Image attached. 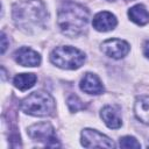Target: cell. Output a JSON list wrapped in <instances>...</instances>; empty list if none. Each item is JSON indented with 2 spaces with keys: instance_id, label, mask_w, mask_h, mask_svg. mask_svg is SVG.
Instances as JSON below:
<instances>
[{
  "instance_id": "cell-12",
  "label": "cell",
  "mask_w": 149,
  "mask_h": 149,
  "mask_svg": "<svg viewBox=\"0 0 149 149\" xmlns=\"http://www.w3.org/2000/svg\"><path fill=\"white\" fill-rule=\"evenodd\" d=\"M134 113L141 122L149 125V95H142L136 99L134 104Z\"/></svg>"
},
{
  "instance_id": "cell-3",
  "label": "cell",
  "mask_w": 149,
  "mask_h": 149,
  "mask_svg": "<svg viewBox=\"0 0 149 149\" xmlns=\"http://www.w3.org/2000/svg\"><path fill=\"white\" fill-rule=\"evenodd\" d=\"M20 108L29 115L49 116L55 111V100L49 93L44 91H36L21 101Z\"/></svg>"
},
{
  "instance_id": "cell-18",
  "label": "cell",
  "mask_w": 149,
  "mask_h": 149,
  "mask_svg": "<svg viewBox=\"0 0 149 149\" xmlns=\"http://www.w3.org/2000/svg\"><path fill=\"white\" fill-rule=\"evenodd\" d=\"M143 54H144L146 57L149 58V40H148V41L144 43V45H143Z\"/></svg>"
},
{
  "instance_id": "cell-6",
  "label": "cell",
  "mask_w": 149,
  "mask_h": 149,
  "mask_svg": "<svg viewBox=\"0 0 149 149\" xmlns=\"http://www.w3.org/2000/svg\"><path fill=\"white\" fill-rule=\"evenodd\" d=\"M81 144L85 148H114V142L95 129L85 128L81 132Z\"/></svg>"
},
{
  "instance_id": "cell-19",
  "label": "cell",
  "mask_w": 149,
  "mask_h": 149,
  "mask_svg": "<svg viewBox=\"0 0 149 149\" xmlns=\"http://www.w3.org/2000/svg\"><path fill=\"white\" fill-rule=\"evenodd\" d=\"M108 1H114V0H108Z\"/></svg>"
},
{
  "instance_id": "cell-11",
  "label": "cell",
  "mask_w": 149,
  "mask_h": 149,
  "mask_svg": "<svg viewBox=\"0 0 149 149\" xmlns=\"http://www.w3.org/2000/svg\"><path fill=\"white\" fill-rule=\"evenodd\" d=\"M100 115H101V119L104 120V122L106 123V126L108 128L118 129L122 125V121H121V118L119 116L118 111L112 106H105L101 109Z\"/></svg>"
},
{
  "instance_id": "cell-15",
  "label": "cell",
  "mask_w": 149,
  "mask_h": 149,
  "mask_svg": "<svg viewBox=\"0 0 149 149\" xmlns=\"http://www.w3.org/2000/svg\"><path fill=\"white\" fill-rule=\"evenodd\" d=\"M68 106H69L71 112H77V111L83 109L85 107V105L81 102V100L77 95H73V94L68 98Z\"/></svg>"
},
{
  "instance_id": "cell-14",
  "label": "cell",
  "mask_w": 149,
  "mask_h": 149,
  "mask_svg": "<svg viewBox=\"0 0 149 149\" xmlns=\"http://www.w3.org/2000/svg\"><path fill=\"white\" fill-rule=\"evenodd\" d=\"M36 80H37V77L34 73H19L14 77L13 83L16 88H19L21 91H26V90L33 87L35 85Z\"/></svg>"
},
{
  "instance_id": "cell-8",
  "label": "cell",
  "mask_w": 149,
  "mask_h": 149,
  "mask_svg": "<svg viewBox=\"0 0 149 149\" xmlns=\"http://www.w3.org/2000/svg\"><path fill=\"white\" fill-rule=\"evenodd\" d=\"M14 58L16 61V63H19L22 66H37L41 63V56L34 51L30 48L27 47H22L20 49H17L14 52Z\"/></svg>"
},
{
  "instance_id": "cell-16",
  "label": "cell",
  "mask_w": 149,
  "mask_h": 149,
  "mask_svg": "<svg viewBox=\"0 0 149 149\" xmlns=\"http://www.w3.org/2000/svg\"><path fill=\"white\" fill-rule=\"evenodd\" d=\"M120 147L121 148H136L140 149L141 144L137 142V140L133 136H123L120 139Z\"/></svg>"
},
{
  "instance_id": "cell-5",
  "label": "cell",
  "mask_w": 149,
  "mask_h": 149,
  "mask_svg": "<svg viewBox=\"0 0 149 149\" xmlns=\"http://www.w3.org/2000/svg\"><path fill=\"white\" fill-rule=\"evenodd\" d=\"M28 135L34 141L41 142L47 147H59L55 129L50 123L41 122L30 126L28 128Z\"/></svg>"
},
{
  "instance_id": "cell-4",
  "label": "cell",
  "mask_w": 149,
  "mask_h": 149,
  "mask_svg": "<svg viewBox=\"0 0 149 149\" xmlns=\"http://www.w3.org/2000/svg\"><path fill=\"white\" fill-rule=\"evenodd\" d=\"M50 61L58 68L66 70H74L83 65L85 55L74 47L62 45L55 48L50 54Z\"/></svg>"
},
{
  "instance_id": "cell-10",
  "label": "cell",
  "mask_w": 149,
  "mask_h": 149,
  "mask_svg": "<svg viewBox=\"0 0 149 149\" xmlns=\"http://www.w3.org/2000/svg\"><path fill=\"white\" fill-rule=\"evenodd\" d=\"M80 90L88 94H100L104 91V86L100 79L94 73H85L80 80Z\"/></svg>"
},
{
  "instance_id": "cell-9",
  "label": "cell",
  "mask_w": 149,
  "mask_h": 149,
  "mask_svg": "<svg viewBox=\"0 0 149 149\" xmlns=\"http://www.w3.org/2000/svg\"><path fill=\"white\" fill-rule=\"evenodd\" d=\"M118 21L116 17L109 13V12H99L98 14L94 15L92 24L93 28L98 31H108L115 28Z\"/></svg>"
},
{
  "instance_id": "cell-2",
  "label": "cell",
  "mask_w": 149,
  "mask_h": 149,
  "mask_svg": "<svg viewBox=\"0 0 149 149\" xmlns=\"http://www.w3.org/2000/svg\"><path fill=\"white\" fill-rule=\"evenodd\" d=\"M88 22V10L73 1H65L58 10L57 23L61 31L69 36L76 37L84 31Z\"/></svg>"
},
{
  "instance_id": "cell-17",
  "label": "cell",
  "mask_w": 149,
  "mask_h": 149,
  "mask_svg": "<svg viewBox=\"0 0 149 149\" xmlns=\"http://www.w3.org/2000/svg\"><path fill=\"white\" fill-rule=\"evenodd\" d=\"M6 48H7V37H6L5 33L2 31V33H1V54L5 52Z\"/></svg>"
},
{
  "instance_id": "cell-13",
  "label": "cell",
  "mask_w": 149,
  "mask_h": 149,
  "mask_svg": "<svg viewBox=\"0 0 149 149\" xmlns=\"http://www.w3.org/2000/svg\"><path fill=\"white\" fill-rule=\"evenodd\" d=\"M129 19L139 26H144L149 22V12L143 5H135L128 10Z\"/></svg>"
},
{
  "instance_id": "cell-7",
  "label": "cell",
  "mask_w": 149,
  "mask_h": 149,
  "mask_svg": "<svg viewBox=\"0 0 149 149\" xmlns=\"http://www.w3.org/2000/svg\"><path fill=\"white\" fill-rule=\"evenodd\" d=\"M101 51L111 58L120 59V58H123L129 52V44L123 40L111 38L102 42Z\"/></svg>"
},
{
  "instance_id": "cell-1",
  "label": "cell",
  "mask_w": 149,
  "mask_h": 149,
  "mask_svg": "<svg viewBox=\"0 0 149 149\" xmlns=\"http://www.w3.org/2000/svg\"><path fill=\"white\" fill-rule=\"evenodd\" d=\"M47 19L48 13L41 0H23L13 6V20L15 24L27 33L43 28Z\"/></svg>"
},
{
  "instance_id": "cell-20",
  "label": "cell",
  "mask_w": 149,
  "mask_h": 149,
  "mask_svg": "<svg viewBox=\"0 0 149 149\" xmlns=\"http://www.w3.org/2000/svg\"><path fill=\"white\" fill-rule=\"evenodd\" d=\"M126 1H132V0H126Z\"/></svg>"
}]
</instances>
